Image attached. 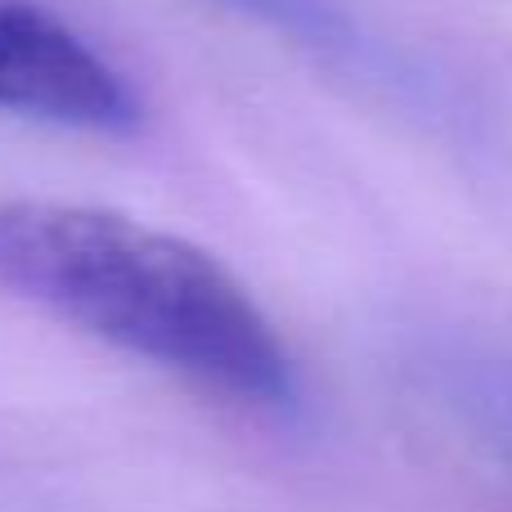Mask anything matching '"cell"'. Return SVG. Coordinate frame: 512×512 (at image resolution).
Listing matches in <instances>:
<instances>
[{
	"label": "cell",
	"mask_w": 512,
	"mask_h": 512,
	"mask_svg": "<svg viewBox=\"0 0 512 512\" xmlns=\"http://www.w3.org/2000/svg\"><path fill=\"white\" fill-rule=\"evenodd\" d=\"M0 297L243 405H288L292 360L216 256L122 212L0 203Z\"/></svg>",
	"instance_id": "cell-1"
},
{
	"label": "cell",
	"mask_w": 512,
	"mask_h": 512,
	"mask_svg": "<svg viewBox=\"0 0 512 512\" xmlns=\"http://www.w3.org/2000/svg\"><path fill=\"white\" fill-rule=\"evenodd\" d=\"M0 113L122 135L140 122L126 77L41 0H0Z\"/></svg>",
	"instance_id": "cell-2"
},
{
	"label": "cell",
	"mask_w": 512,
	"mask_h": 512,
	"mask_svg": "<svg viewBox=\"0 0 512 512\" xmlns=\"http://www.w3.org/2000/svg\"><path fill=\"white\" fill-rule=\"evenodd\" d=\"M221 5L239 9V14H248L301 45H315V50H342V54L355 50L351 18L337 14L328 0H221Z\"/></svg>",
	"instance_id": "cell-3"
}]
</instances>
